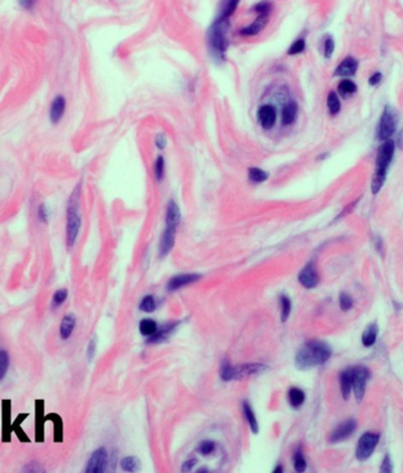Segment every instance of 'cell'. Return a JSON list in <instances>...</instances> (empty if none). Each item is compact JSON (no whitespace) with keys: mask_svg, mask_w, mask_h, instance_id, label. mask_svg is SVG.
Segmentation results:
<instances>
[{"mask_svg":"<svg viewBox=\"0 0 403 473\" xmlns=\"http://www.w3.org/2000/svg\"><path fill=\"white\" fill-rule=\"evenodd\" d=\"M332 356V348L323 341L312 340L306 344L297 353L295 364L298 370H312L326 364Z\"/></svg>","mask_w":403,"mask_h":473,"instance_id":"cell-1","label":"cell"},{"mask_svg":"<svg viewBox=\"0 0 403 473\" xmlns=\"http://www.w3.org/2000/svg\"><path fill=\"white\" fill-rule=\"evenodd\" d=\"M229 28L230 19L217 17L208 30L206 40L210 54L220 62L224 60L226 56L228 46H229V39H228Z\"/></svg>","mask_w":403,"mask_h":473,"instance_id":"cell-2","label":"cell"},{"mask_svg":"<svg viewBox=\"0 0 403 473\" xmlns=\"http://www.w3.org/2000/svg\"><path fill=\"white\" fill-rule=\"evenodd\" d=\"M80 183L76 186L70 195L68 202V210H66V240H68V247L74 244L77 236L80 230L82 218H80Z\"/></svg>","mask_w":403,"mask_h":473,"instance_id":"cell-3","label":"cell"},{"mask_svg":"<svg viewBox=\"0 0 403 473\" xmlns=\"http://www.w3.org/2000/svg\"><path fill=\"white\" fill-rule=\"evenodd\" d=\"M395 151V143L392 140H388L380 146L378 157H376V166L375 172L372 180V194H378L381 190L383 183H384L386 177H387L388 168L390 166L392 156Z\"/></svg>","mask_w":403,"mask_h":473,"instance_id":"cell-4","label":"cell"},{"mask_svg":"<svg viewBox=\"0 0 403 473\" xmlns=\"http://www.w3.org/2000/svg\"><path fill=\"white\" fill-rule=\"evenodd\" d=\"M398 117L396 111L390 106H386L380 118L378 126V138L382 142L390 140L398 126Z\"/></svg>","mask_w":403,"mask_h":473,"instance_id":"cell-5","label":"cell"},{"mask_svg":"<svg viewBox=\"0 0 403 473\" xmlns=\"http://www.w3.org/2000/svg\"><path fill=\"white\" fill-rule=\"evenodd\" d=\"M350 376H352V390L355 392V396L358 402H362L363 396H364L366 392V381L369 379V370L363 366H358L354 368H350Z\"/></svg>","mask_w":403,"mask_h":473,"instance_id":"cell-6","label":"cell"},{"mask_svg":"<svg viewBox=\"0 0 403 473\" xmlns=\"http://www.w3.org/2000/svg\"><path fill=\"white\" fill-rule=\"evenodd\" d=\"M380 440V436L378 433H364L358 440V448H356V458L360 462H364L369 458L374 452L378 442Z\"/></svg>","mask_w":403,"mask_h":473,"instance_id":"cell-7","label":"cell"},{"mask_svg":"<svg viewBox=\"0 0 403 473\" xmlns=\"http://www.w3.org/2000/svg\"><path fill=\"white\" fill-rule=\"evenodd\" d=\"M268 370H269V366L264 364H246L238 367L234 366V380L260 376Z\"/></svg>","mask_w":403,"mask_h":473,"instance_id":"cell-8","label":"cell"},{"mask_svg":"<svg viewBox=\"0 0 403 473\" xmlns=\"http://www.w3.org/2000/svg\"><path fill=\"white\" fill-rule=\"evenodd\" d=\"M108 468V452L105 448H98L91 456L90 460L88 462L86 470L88 473H102Z\"/></svg>","mask_w":403,"mask_h":473,"instance_id":"cell-9","label":"cell"},{"mask_svg":"<svg viewBox=\"0 0 403 473\" xmlns=\"http://www.w3.org/2000/svg\"><path fill=\"white\" fill-rule=\"evenodd\" d=\"M257 120L260 126L266 130H270L275 126L277 120V111L272 105L264 104L257 111Z\"/></svg>","mask_w":403,"mask_h":473,"instance_id":"cell-10","label":"cell"},{"mask_svg":"<svg viewBox=\"0 0 403 473\" xmlns=\"http://www.w3.org/2000/svg\"><path fill=\"white\" fill-rule=\"evenodd\" d=\"M298 281L306 289L315 288L320 282V276L312 262H310L300 270L298 274Z\"/></svg>","mask_w":403,"mask_h":473,"instance_id":"cell-11","label":"cell"},{"mask_svg":"<svg viewBox=\"0 0 403 473\" xmlns=\"http://www.w3.org/2000/svg\"><path fill=\"white\" fill-rule=\"evenodd\" d=\"M269 18L270 14H257L255 20L251 22L250 25L240 30V34L243 36V37H254V36L260 34L266 28L268 22H269Z\"/></svg>","mask_w":403,"mask_h":473,"instance_id":"cell-12","label":"cell"},{"mask_svg":"<svg viewBox=\"0 0 403 473\" xmlns=\"http://www.w3.org/2000/svg\"><path fill=\"white\" fill-rule=\"evenodd\" d=\"M355 430H356L355 420H352V419L346 420V422H342L341 425H340L338 428L332 433V436H330V442H342V440H346L355 432Z\"/></svg>","mask_w":403,"mask_h":473,"instance_id":"cell-13","label":"cell"},{"mask_svg":"<svg viewBox=\"0 0 403 473\" xmlns=\"http://www.w3.org/2000/svg\"><path fill=\"white\" fill-rule=\"evenodd\" d=\"M176 232L177 228H174V226H166V228H165L160 242V258H165L171 252V249L174 248V241H176Z\"/></svg>","mask_w":403,"mask_h":473,"instance_id":"cell-14","label":"cell"},{"mask_svg":"<svg viewBox=\"0 0 403 473\" xmlns=\"http://www.w3.org/2000/svg\"><path fill=\"white\" fill-rule=\"evenodd\" d=\"M358 68V63L355 58L346 57L336 68L334 76H336V77H350V76H354L356 74Z\"/></svg>","mask_w":403,"mask_h":473,"instance_id":"cell-15","label":"cell"},{"mask_svg":"<svg viewBox=\"0 0 403 473\" xmlns=\"http://www.w3.org/2000/svg\"><path fill=\"white\" fill-rule=\"evenodd\" d=\"M66 110V100L62 96H57L52 100L50 108V120L52 124H58L62 120Z\"/></svg>","mask_w":403,"mask_h":473,"instance_id":"cell-16","label":"cell"},{"mask_svg":"<svg viewBox=\"0 0 403 473\" xmlns=\"http://www.w3.org/2000/svg\"><path fill=\"white\" fill-rule=\"evenodd\" d=\"M200 278V275L198 274H180L177 275V276H174L168 284V290L174 292L177 290L184 286H188L190 284H194V282L198 281Z\"/></svg>","mask_w":403,"mask_h":473,"instance_id":"cell-17","label":"cell"},{"mask_svg":"<svg viewBox=\"0 0 403 473\" xmlns=\"http://www.w3.org/2000/svg\"><path fill=\"white\" fill-rule=\"evenodd\" d=\"M298 114V104L295 100H289L284 105L282 111V124L284 126H289L295 123Z\"/></svg>","mask_w":403,"mask_h":473,"instance_id":"cell-18","label":"cell"},{"mask_svg":"<svg viewBox=\"0 0 403 473\" xmlns=\"http://www.w3.org/2000/svg\"><path fill=\"white\" fill-rule=\"evenodd\" d=\"M180 223V210L176 202L170 201L166 206V218H165V224L168 226H174L178 228Z\"/></svg>","mask_w":403,"mask_h":473,"instance_id":"cell-19","label":"cell"},{"mask_svg":"<svg viewBox=\"0 0 403 473\" xmlns=\"http://www.w3.org/2000/svg\"><path fill=\"white\" fill-rule=\"evenodd\" d=\"M240 2V0H222L217 17L223 19H230L234 16V13L236 12Z\"/></svg>","mask_w":403,"mask_h":473,"instance_id":"cell-20","label":"cell"},{"mask_svg":"<svg viewBox=\"0 0 403 473\" xmlns=\"http://www.w3.org/2000/svg\"><path fill=\"white\" fill-rule=\"evenodd\" d=\"M178 324H180V322L170 324H168V326L162 328V330H157L156 333L152 335V336H150V339H148V344H157V342H163V341L168 340L170 338V335L174 333V330H176Z\"/></svg>","mask_w":403,"mask_h":473,"instance_id":"cell-21","label":"cell"},{"mask_svg":"<svg viewBox=\"0 0 403 473\" xmlns=\"http://www.w3.org/2000/svg\"><path fill=\"white\" fill-rule=\"evenodd\" d=\"M74 326H76V318L74 316V315L68 314L62 318V324H60V330H59V333H60V338L62 340L68 339V338L71 336L72 332H74Z\"/></svg>","mask_w":403,"mask_h":473,"instance_id":"cell-22","label":"cell"},{"mask_svg":"<svg viewBox=\"0 0 403 473\" xmlns=\"http://www.w3.org/2000/svg\"><path fill=\"white\" fill-rule=\"evenodd\" d=\"M378 334V326L376 324H370L366 328L362 334V344L364 347H372L376 342Z\"/></svg>","mask_w":403,"mask_h":473,"instance_id":"cell-23","label":"cell"},{"mask_svg":"<svg viewBox=\"0 0 403 473\" xmlns=\"http://www.w3.org/2000/svg\"><path fill=\"white\" fill-rule=\"evenodd\" d=\"M340 384H341V392H342L343 398H344L346 400H348L350 392H352V376H350L349 370L341 373V376H340Z\"/></svg>","mask_w":403,"mask_h":473,"instance_id":"cell-24","label":"cell"},{"mask_svg":"<svg viewBox=\"0 0 403 473\" xmlns=\"http://www.w3.org/2000/svg\"><path fill=\"white\" fill-rule=\"evenodd\" d=\"M243 412L248 420V424H249L251 431H252V433H258L260 427H258V422H257L256 416H255V413H254L252 408H251L250 404H248L246 402H243Z\"/></svg>","mask_w":403,"mask_h":473,"instance_id":"cell-25","label":"cell"},{"mask_svg":"<svg viewBox=\"0 0 403 473\" xmlns=\"http://www.w3.org/2000/svg\"><path fill=\"white\" fill-rule=\"evenodd\" d=\"M248 177H249L251 183L260 184L269 178V174L260 168H250V169H248Z\"/></svg>","mask_w":403,"mask_h":473,"instance_id":"cell-26","label":"cell"},{"mask_svg":"<svg viewBox=\"0 0 403 473\" xmlns=\"http://www.w3.org/2000/svg\"><path fill=\"white\" fill-rule=\"evenodd\" d=\"M288 398H289V402L294 408H298L303 405L306 400V394L300 388H292L288 393Z\"/></svg>","mask_w":403,"mask_h":473,"instance_id":"cell-27","label":"cell"},{"mask_svg":"<svg viewBox=\"0 0 403 473\" xmlns=\"http://www.w3.org/2000/svg\"><path fill=\"white\" fill-rule=\"evenodd\" d=\"M356 90H358V88H356L355 83L350 80H341V83L338 84V94L344 98L350 97L352 94H354L356 92Z\"/></svg>","mask_w":403,"mask_h":473,"instance_id":"cell-28","label":"cell"},{"mask_svg":"<svg viewBox=\"0 0 403 473\" xmlns=\"http://www.w3.org/2000/svg\"><path fill=\"white\" fill-rule=\"evenodd\" d=\"M140 334L144 336H152V335L158 330L157 324L151 318H144L140 324Z\"/></svg>","mask_w":403,"mask_h":473,"instance_id":"cell-29","label":"cell"},{"mask_svg":"<svg viewBox=\"0 0 403 473\" xmlns=\"http://www.w3.org/2000/svg\"><path fill=\"white\" fill-rule=\"evenodd\" d=\"M326 106H328L330 114H332V116H335V114L340 112V110H341V102H340L338 94L330 92L328 94V98H326Z\"/></svg>","mask_w":403,"mask_h":473,"instance_id":"cell-30","label":"cell"},{"mask_svg":"<svg viewBox=\"0 0 403 473\" xmlns=\"http://www.w3.org/2000/svg\"><path fill=\"white\" fill-rule=\"evenodd\" d=\"M120 465L122 468L126 472H134L140 468V459L136 458V456H126L120 462Z\"/></svg>","mask_w":403,"mask_h":473,"instance_id":"cell-31","label":"cell"},{"mask_svg":"<svg viewBox=\"0 0 403 473\" xmlns=\"http://www.w3.org/2000/svg\"><path fill=\"white\" fill-rule=\"evenodd\" d=\"M154 176L157 182H160L165 176V160L163 156H158L154 164Z\"/></svg>","mask_w":403,"mask_h":473,"instance_id":"cell-32","label":"cell"},{"mask_svg":"<svg viewBox=\"0 0 403 473\" xmlns=\"http://www.w3.org/2000/svg\"><path fill=\"white\" fill-rule=\"evenodd\" d=\"M280 307H282V312H280V318L283 322L288 320L290 313H292V301L286 295H280Z\"/></svg>","mask_w":403,"mask_h":473,"instance_id":"cell-33","label":"cell"},{"mask_svg":"<svg viewBox=\"0 0 403 473\" xmlns=\"http://www.w3.org/2000/svg\"><path fill=\"white\" fill-rule=\"evenodd\" d=\"M294 468H295L297 472H304L306 468V462L304 456H303L302 448H297L295 454H294Z\"/></svg>","mask_w":403,"mask_h":473,"instance_id":"cell-34","label":"cell"},{"mask_svg":"<svg viewBox=\"0 0 403 473\" xmlns=\"http://www.w3.org/2000/svg\"><path fill=\"white\" fill-rule=\"evenodd\" d=\"M252 11L256 14H272V4L269 0H262V2H257V4L252 8Z\"/></svg>","mask_w":403,"mask_h":473,"instance_id":"cell-35","label":"cell"},{"mask_svg":"<svg viewBox=\"0 0 403 473\" xmlns=\"http://www.w3.org/2000/svg\"><path fill=\"white\" fill-rule=\"evenodd\" d=\"M306 50V40L303 38L297 39L290 45L289 50H288V54L289 56H297L300 54H302L303 51Z\"/></svg>","mask_w":403,"mask_h":473,"instance_id":"cell-36","label":"cell"},{"mask_svg":"<svg viewBox=\"0 0 403 473\" xmlns=\"http://www.w3.org/2000/svg\"><path fill=\"white\" fill-rule=\"evenodd\" d=\"M8 364H10L8 354L6 353L5 350H0V381L4 379L6 373H8Z\"/></svg>","mask_w":403,"mask_h":473,"instance_id":"cell-37","label":"cell"},{"mask_svg":"<svg viewBox=\"0 0 403 473\" xmlns=\"http://www.w3.org/2000/svg\"><path fill=\"white\" fill-rule=\"evenodd\" d=\"M68 289H58L52 296V308H58L62 306V302L68 298Z\"/></svg>","mask_w":403,"mask_h":473,"instance_id":"cell-38","label":"cell"},{"mask_svg":"<svg viewBox=\"0 0 403 473\" xmlns=\"http://www.w3.org/2000/svg\"><path fill=\"white\" fill-rule=\"evenodd\" d=\"M220 378L224 381L234 380V366L228 362L226 360L223 361L222 367H220Z\"/></svg>","mask_w":403,"mask_h":473,"instance_id":"cell-39","label":"cell"},{"mask_svg":"<svg viewBox=\"0 0 403 473\" xmlns=\"http://www.w3.org/2000/svg\"><path fill=\"white\" fill-rule=\"evenodd\" d=\"M154 308H156V302H154V298L151 295L145 296L140 304V310L142 312H145V313H151V312L154 310Z\"/></svg>","mask_w":403,"mask_h":473,"instance_id":"cell-40","label":"cell"},{"mask_svg":"<svg viewBox=\"0 0 403 473\" xmlns=\"http://www.w3.org/2000/svg\"><path fill=\"white\" fill-rule=\"evenodd\" d=\"M340 307L343 312H348L352 307V298L346 293H342L340 295Z\"/></svg>","mask_w":403,"mask_h":473,"instance_id":"cell-41","label":"cell"},{"mask_svg":"<svg viewBox=\"0 0 403 473\" xmlns=\"http://www.w3.org/2000/svg\"><path fill=\"white\" fill-rule=\"evenodd\" d=\"M37 216H38L39 221L42 222V223H48V220H50V216H51V212H50L48 206L44 204V203L39 206Z\"/></svg>","mask_w":403,"mask_h":473,"instance_id":"cell-42","label":"cell"},{"mask_svg":"<svg viewBox=\"0 0 403 473\" xmlns=\"http://www.w3.org/2000/svg\"><path fill=\"white\" fill-rule=\"evenodd\" d=\"M335 50V42H334L332 37H326L324 40V45H323V52H324V57L330 58Z\"/></svg>","mask_w":403,"mask_h":473,"instance_id":"cell-43","label":"cell"},{"mask_svg":"<svg viewBox=\"0 0 403 473\" xmlns=\"http://www.w3.org/2000/svg\"><path fill=\"white\" fill-rule=\"evenodd\" d=\"M214 450V442H210V440H206V442H200L198 451H200V454L208 456V454H210Z\"/></svg>","mask_w":403,"mask_h":473,"instance_id":"cell-44","label":"cell"},{"mask_svg":"<svg viewBox=\"0 0 403 473\" xmlns=\"http://www.w3.org/2000/svg\"><path fill=\"white\" fill-rule=\"evenodd\" d=\"M154 144H156V146L160 150H164L168 144V140H166V136H165V134L163 132L157 134L156 137H154Z\"/></svg>","mask_w":403,"mask_h":473,"instance_id":"cell-45","label":"cell"},{"mask_svg":"<svg viewBox=\"0 0 403 473\" xmlns=\"http://www.w3.org/2000/svg\"><path fill=\"white\" fill-rule=\"evenodd\" d=\"M380 471H381V472H392V462L390 460V456H384L381 468H380Z\"/></svg>","mask_w":403,"mask_h":473,"instance_id":"cell-46","label":"cell"},{"mask_svg":"<svg viewBox=\"0 0 403 473\" xmlns=\"http://www.w3.org/2000/svg\"><path fill=\"white\" fill-rule=\"evenodd\" d=\"M96 348H97V341H96V338H94V339L90 341V344H88V359L90 361L94 359V356L96 354Z\"/></svg>","mask_w":403,"mask_h":473,"instance_id":"cell-47","label":"cell"},{"mask_svg":"<svg viewBox=\"0 0 403 473\" xmlns=\"http://www.w3.org/2000/svg\"><path fill=\"white\" fill-rule=\"evenodd\" d=\"M37 2H38V0H19L22 8H25V10H28V11L34 8L36 4H37Z\"/></svg>","mask_w":403,"mask_h":473,"instance_id":"cell-48","label":"cell"},{"mask_svg":"<svg viewBox=\"0 0 403 473\" xmlns=\"http://www.w3.org/2000/svg\"><path fill=\"white\" fill-rule=\"evenodd\" d=\"M196 464H197L196 459H190V460L184 462L183 466H182V470H183V472H189L194 468V466H196Z\"/></svg>","mask_w":403,"mask_h":473,"instance_id":"cell-49","label":"cell"},{"mask_svg":"<svg viewBox=\"0 0 403 473\" xmlns=\"http://www.w3.org/2000/svg\"><path fill=\"white\" fill-rule=\"evenodd\" d=\"M381 80H382V74L381 72H376V74H374L370 78H369V84H370L372 86H376V85L381 82Z\"/></svg>","mask_w":403,"mask_h":473,"instance_id":"cell-50","label":"cell"},{"mask_svg":"<svg viewBox=\"0 0 403 473\" xmlns=\"http://www.w3.org/2000/svg\"><path fill=\"white\" fill-rule=\"evenodd\" d=\"M274 472H276V473H277V472H278V473H280V472H283V468H282V466H280V465H278V466H276V468H275V470H274Z\"/></svg>","mask_w":403,"mask_h":473,"instance_id":"cell-51","label":"cell"},{"mask_svg":"<svg viewBox=\"0 0 403 473\" xmlns=\"http://www.w3.org/2000/svg\"><path fill=\"white\" fill-rule=\"evenodd\" d=\"M206 468H200V470H198L197 472H206Z\"/></svg>","mask_w":403,"mask_h":473,"instance_id":"cell-52","label":"cell"}]
</instances>
